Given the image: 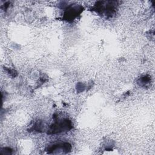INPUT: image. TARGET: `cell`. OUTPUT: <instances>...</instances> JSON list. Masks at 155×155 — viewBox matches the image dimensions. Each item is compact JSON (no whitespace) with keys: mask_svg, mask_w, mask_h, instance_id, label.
<instances>
[{"mask_svg":"<svg viewBox=\"0 0 155 155\" xmlns=\"http://www.w3.org/2000/svg\"><path fill=\"white\" fill-rule=\"evenodd\" d=\"M71 128V123L68 119H64L55 122L53 124L49 130L50 134H55L70 130Z\"/></svg>","mask_w":155,"mask_h":155,"instance_id":"obj_1","label":"cell"},{"mask_svg":"<svg viewBox=\"0 0 155 155\" xmlns=\"http://www.w3.org/2000/svg\"><path fill=\"white\" fill-rule=\"evenodd\" d=\"M71 150V146L68 143H59L54 144L50 147L47 150L48 153H54L55 151H62L68 152Z\"/></svg>","mask_w":155,"mask_h":155,"instance_id":"obj_2","label":"cell"},{"mask_svg":"<svg viewBox=\"0 0 155 155\" xmlns=\"http://www.w3.org/2000/svg\"><path fill=\"white\" fill-rule=\"evenodd\" d=\"M79 10H81V9H78V8H76V7H71V8H69L65 13V16H66V18L67 19H74L78 14Z\"/></svg>","mask_w":155,"mask_h":155,"instance_id":"obj_3","label":"cell"}]
</instances>
